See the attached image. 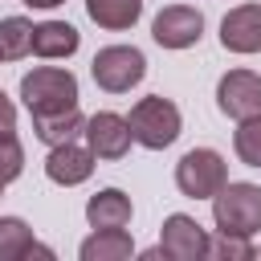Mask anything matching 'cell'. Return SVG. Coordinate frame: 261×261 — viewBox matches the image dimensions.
Here are the masks:
<instances>
[{
    "label": "cell",
    "mask_w": 261,
    "mask_h": 261,
    "mask_svg": "<svg viewBox=\"0 0 261 261\" xmlns=\"http://www.w3.org/2000/svg\"><path fill=\"white\" fill-rule=\"evenodd\" d=\"M86 12L98 29H110V33H126L139 24L143 16V0H86Z\"/></svg>",
    "instance_id": "17"
},
{
    "label": "cell",
    "mask_w": 261,
    "mask_h": 261,
    "mask_svg": "<svg viewBox=\"0 0 261 261\" xmlns=\"http://www.w3.org/2000/svg\"><path fill=\"white\" fill-rule=\"evenodd\" d=\"M212 224L228 237H257L261 232V188L257 184H224L212 196Z\"/></svg>",
    "instance_id": "3"
},
{
    "label": "cell",
    "mask_w": 261,
    "mask_h": 261,
    "mask_svg": "<svg viewBox=\"0 0 261 261\" xmlns=\"http://www.w3.org/2000/svg\"><path fill=\"white\" fill-rule=\"evenodd\" d=\"M82 126H86V114H82L77 106L57 110V114H33V135H37L45 147H57V143L77 139V135H82Z\"/></svg>",
    "instance_id": "16"
},
{
    "label": "cell",
    "mask_w": 261,
    "mask_h": 261,
    "mask_svg": "<svg viewBox=\"0 0 261 261\" xmlns=\"http://www.w3.org/2000/svg\"><path fill=\"white\" fill-rule=\"evenodd\" d=\"M82 139L86 147L94 151V159H122L130 151V126H126V114H114V110H98L86 118L82 126Z\"/></svg>",
    "instance_id": "9"
},
{
    "label": "cell",
    "mask_w": 261,
    "mask_h": 261,
    "mask_svg": "<svg viewBox=\"0 0 261 261\" xmlns=\"http://www.w3.org/2000/svg\"><path fill=\"white\" fill-rule=\"evenodd\" d=\"M208 241L212 237L188 212H171L159 228V249L167 261H200V257H208Z\"/></svg>",
    "instance_id": "8"
},
{
    "label": "cell",
    "mask_w": 261,
    "mask_h": 261,
    "mask_svg": "<svg viewBox=\"0 0 261 261\" xmlns=\"http://www.w3.org/2000/svg\"><path fill=\"white\" fill-rule=\"evenodd\" d=\"M135 253V241L126 228H94L82 245H77V257L82 261H126Z\"/></svg>",
    "instance_id": "14"
},
{
    "label": "cell",
    "mask_w": 261,
    "mask_h": 261,
    "mask_svg": "<svg viewBox=\"0 0 261 261\" xmlns=\"http://www.w3.org/2000/svg\"><path fill=\"white\" fill-rule=\"evenodd\" d=\"M135 216V204L122 188H102L86 200V220L90 228H126Z\"/></svg>",
    "instance_id": "13"
},
{
    "label": "cell",
    "mask_w": 261,
    "mask_h": 261,
    "mask_svg": "<svg viewBox=\"0 0 261 261\" xmlns=\"http://www.w3.org/2000/svg\"><path fill=\"white\" fill-rule=\"evenodd\" d=\"M257 257H261V249H257Z\"/></svg>",
    "instance_id": "25"
},
{
    "label": "cell",
    "mask_w": 261,
    "mask_h": 261,
    "mask_svg": "<svg viewBox=\"0 0 261 261\" xmlns=\"http://www.w3.org/2000/svg\"><path fill=\"white\" fill-rule=\"evenodd\" d=\"M216 106L232 122L261 114V73H253V69H228L216 82Z\"/></svg>",
    "instance_id": "7"
},
{
    "label": "cell",
    "mask_w": 261,
    "mask_h": 261,
    "mask_svg": "<svg viewBox=\"0 0 261 261\" xmlns=\"http://www.w3.org/2000/svg\"><path fill=\"white\" fill-rule=\"evenodd\" d=\"M90 73H94L98 90H106V94H130L147 77V57L135 45H106V49L94 53Z\"/></svg>",
    "instance_id": "5"
},
{
    "label": "cell",
    "mask_w": 261,
    "mask_h": 261,
    "mask_svg": "<svg viewBox=\"0 0 261 261\" xmlns=\"http://www.w3.org/2000/svg\"><path fill=\"white\" fill-rule=\"evenodd\" d=\"M82 45V33L69 24V20H41L33 24V53L45 57V61H65L73 57Z\"/></svg>",
    "instance_id": "12"
},
{
    "label": "cell",
    "mask_w": 261,
    "mask_h": 261,
    "mask_svg": "<svg viewBox=\"0 0 261 261\" xmlns=\"http://www.w3.org/2000/svg\"><path fill=\"white\" fill-rule=\"evenodd\" d=\"M208 257H220V261H249V257H257V245H253V237H228V232H220L216 241H208Z\"/></svg>",
    "instance_id": "20"
},
{
    "label": "cell",
    "mask_w": 261,
    "mask_h": 261,
    "mask_svg": "<svg viewBox=\"0 0 261 261\" xmlns=\"http://www.w3.org/2000/svg\"><path fill=\"white\" fill-rule=\"evenodd\" d=\"M224 184H228V163H224L220 151L192 147V151L179 155V163H175V188L188 200H212Z\"/></svg>",
    "instance_id": "4"
},
{
    "label": "cell",
    "mask_w": 261,
    "mask_h": 261,
    "mask_svg": "<svg viewBox=\"0 0 261 261\" xmlns=\"http://www.w3.org/2000/svg\"><path fill=\"white\" fill-rule=\"evenodd\" d=\"M20 102L29 114H57L77 106V77L61 65H33L20 77Z\"/></svg>",
    "instance_id": "2"
},
{
    "label": "cell",
    "mask_w": 261,
    "mask_h": 261,
    "mask_svg": "<svg viewBox=\"0 0 261 261\" xmlns=\"http://www.w3.org/2000/svg\"><path fill=\"white\" fill-rule=\"evenodd\" d=\"M24 4H29V8H45V12H49V8H57V4H65V0H24Z\"/></svg>",
    "instance_id": "23"
},
{
    "label": "cell",
    "mask_w": 261,
    "mask_h": 261,
    "mask_svg": "<svg viewBox=\"0 0 261 261\" xmlns=\"http://www.w3.org/2000/svg\"><path fill=\"white\" fill-rule=\"evenodd\" d=\"M20 171H24V147L16 135H4L0 139V184H12Z\"/></svg>",
    "instance_id": "21"
},
{
    "label": "cell",
    "mask_w": 261,
    "mask_h": 261,
    "mask_svg": "<svg viewBox=\"0 0 261 261\" xmlns=\"http://www.w3.org/2000/svg\"><path fill=\"white\" fill-rule=\"evenodd\" d=\"M4 135H16V106H12V98L0 90V139Z\"/></svg>",
    "instance_id": "22"
},
{
    "label": "cell",
    "mask_w": 261,
    "mask_h": 261,
    "mask_svg": "<svg viewBox=\"0 0 261 261\" xmlns=\"http://www.w3.org/2000/svg\"><path fill=\"white\" fill-rule=\"evenodd\" d=\"M33 53V20L29 16H4L0 20V61H20Z\"/></svg>",
    "instance_id": "18"
},
{
    "label": "cell",
    "mask_w": 261,
    "mask_h": 261,
    "mask_svg": "<svg viewBox=\"0 0 261 261\" xmlns=\"http://www.w3.org/2000/svg\"><path fill=\"white\" fill-rule=\"evenodd\" d=\"M151 37L159 49H192L204 37V12L192 4H167L151 20Z\"/></svg>",
    "instance_id": "6"
},
{
    "label": "cell",
    "mask_w": 261,
    "mask_h": 261,
    "mask_svg": "<svg viewBox=\"0 0 261 261\" xmlns=\"http://www.w3.org/2000/svg\"><path fill=\"white\" fill-rule=\"evenodd\" d=\"M53 257V249L37 245L33 228L20 216H0V261H20V257Z\"/></svg>",
    "instance_id": "15"
},
{
    "label": "cell",
    "mask_w": 261,
    "mask_h": 261,
    "mask_svg": "<svg viewBox=\"0 0 261 261\" xmlns=\"http://www.w3.org/2000/svg\"><path fill=\"white\" fill-rule=\"evenodd\" d=\"M45 175H49L57 188H77V184H86V179L94 175V151H90L86 143H77V139L57 143V147H49V155H45Z\"/></svg>",
    "instance_id": "10"
},
{
    "label": "cell",
    "mask_w": 261,
    "mask_h": 261,
    "mask_svg": "<svg viewBox=\"0 0 261 261\" xmlns=\"http://www.w3.org/2000/svg\"><path fill=\"white\" fill-rule=\"evenodd\" d=\"M0 196H4V184H0Z\"/></svg>",
    "instance_id": "24"
},
{
    "label": "cell",
    "mask_w": 261,
    "mask_h": 261,
    "mask_svg": "<svg viewBox=\"0 0 261 261\" xmlns=\"http://www.w3.org/2000/svg\"><path fill=\"white\" fill-rule=\"evenodd\" d=\"M232 151L245 167H261V114L241 118L232 130Z\"/></svg>",
    "instance_id": "19"
},
{
    "label": "cell",
    "mask_w": 261,
    "mask_h": 261,
    "mask_svg": "<svg viewBox=\"0 0 261 261\" xmlns=\"http://www.w3.org/2000/svg\"><path fill=\"white\" fill-rule=\"evenodd\" d=\"M126 126H130V139H135L139 147H147V151H163V147H171V143L179 139V130H184V114H179V106H175L171 98L151 94V98H139V102L130 106Z\"/></svg>",
    "instance_id": "1"
},
{
    "label": "cell",
    "mask_w": 261,
    "mask_h": 261,
    "mask_svg": "<svg viewBox=\"0 0 261 261\" xmlns=\"http://www.w3.org/2000/svg\"><path fill=\"white\" fill-rule=\"evenodd\" d=\"M220 45L228 53H261V4H237L220 20Z\"/></svg>",
    "instance_id": "11"
}]
</instances>
